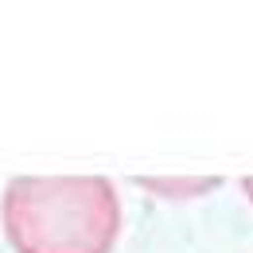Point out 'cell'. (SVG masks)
<instances>
[{
	"label": "cell",
	"instance_id": "cell-1",
	"mask_svg": "<svg viewBox=\"0 0 253 253\" xmlns=\"http://www.w3.org/2000/svg\"><path fill=\"white\" fill-rule=\"evenodd\" d=\"M0 222L16 253H109L121 203L101 175H20L4 187Z\"/></svg>",
	"mask_w": 253,
	"mask_h": 253
},
{
	"label": "cell",
	"instance_id": "cell-2",
	"mask_svg": "<svg viewBox=\"0 0 253 253\" xmlns=\"http://www.w3.org/2000/svg\"><path fill=\"white\" fill-rule=\"evenodd\" d=\"M140 187H148V191H156V195H203V191H211L214 187V179H191V183H171V179H136Z\"/></svg>",
	"mask_w": 253,
	"mask_h": 253
},
{
	"label": "cell",
	"instance_id": "cell-3",
	"mask_svg": "<svg viewBox=\"0 0 253 253\" xmlns=\"http://www.w3.org/2000/svg\"><path fill=\"white\" fill-rule=\"evenodd\" d=\"M242 187H246V195H250V203H253V175L246 179V183H242Z\"/></svg>",
	"mask_w": 253,
	"mask_h": 253
}]
</instances>
